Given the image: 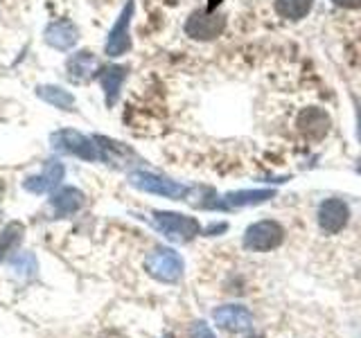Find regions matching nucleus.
Here are the masks:
<instances>
[{"mask_svg": "<svg viewBox=\"0 0 361 338\" xmlns=\"http://www.w3.org/2000/svg\"><path fill=\"white\" fill-rule=\"evenodd\" d=\"M50 142H52V149L59 154L77 156L86 163H102V151H99L95 138H88V135L79 133L75 129L54 131L50 135Z\"/></svg>", "mask_w": 361, "mask_h": 338, "instance_id": "obj_1", "label": "nucleus"}, {"mask_svg": "<svg viewBox=\"0 0 361 338\" xmlns=\"http://www.w3.org/2000/svg\"><path fill=\"white\" fill-rule=\"evenodd\" d=\"M129 183L135 189L147 192V194H158V196L174 199V201L185 199L192 192L188 185L178 183V180H172V178L154 174V172H131L129 174Z\"/></svg>", "mask_w": 361, "mask_h": 338, "instance_id": "obj_2", "label": "nucleus"}, {"mask_svg": "<svg viewBox=\"0 0 361 338\" xmlns=\"http://www.w3.org/2000/svg\"><path fill=\"white\" fill-rule=\"evenodd\" d=\"M154 225L161 230L167 239L185 244L192 242L195 237L201 232V225L195 217H188V214H178V212H154Z\"/></svg>", "mask_w": 361, "mask_h": 338, "instance_id": "obj_3", "label": "nucleus"}, {"mask_svg": "<svg viewBox=\"0 0 361 338\" xmlns=\"http://www.w3.org/2000/svg\"><path fill=\"white\" fill-rule=\"evenodd\" d=\"M282 242H285V228H282V223L274 219L257 221L253 225H248L244 232V248L255 253L276 251Z\"/></svg>", "mask_w": 361, "mask_h": 338, "instance_id": "obj_4", "label": "nucleus"}, {"mask_svg": "<svg viewBox=\"0 0 361 338\" xmlns=\"http://www.w3.org/2000/svg\"><path fill=\"white\" fill-rule=\"evenodd\" d=\"M226 30V14L214 9H197L185 20V34L195 41H214Z\"/></svg>", "mask_w": 361, "mask_h": 338, "instance_id": "obj_5", "label": "nucleus"}, {"mask_svg": "<svg viewBox=\"0 0 361 338\" xmlns=\"http://www.w3.org/2000/svg\"><path fill=\"white\" fill-rule=\"evenodd\" d=\"M145 266L161 282H176L183 275V257H180L172 248H156L145 259Z\"/></svg>", "mask_w": 361, "mask_h": 338, "instance_id": "obj_6", "label": "nucleus"}, {"mask_svg": "<svg viewBox=\"0 0 361 338\" xmlns=\"http://www.w3.org/2000/svg\"><path fill=\"white\" fill-rule=\"evenodd\" d=\"M133 11H135V3H133V0H129V3L122 7L118 20L113 23V27L109 32V39H106V45H104V52L111 56V59H118V56L127 54L131 50L129 25H131Z\"/></svg>", "mask_w": 361, "mask_h": 338, "instance_id": "obj_7", "label": "nucleus"}, {"mask_svg": "<svg viewBox=\"0 0 361 338\" xmlns=\"http://www.w3.org/2000/svg\"><path fill=\"white\" fill-rule=\"evenodd\" d=\"M296 129L307 140H323L332 129V118H330V113L321 106H307L298 113Z\"/></svg>", "mask_w": 361, "mask_h": 338, "instance_id": "obj_8", "label": "nucleus"}, {"mask_svg": "<svg viewBox=\"0 0 361 338\" xmlns=\"http://www.w3.org/2000/svg\"><path fill=\"white\" fill-rule=\"evenodd\" d=\"M350 221V208L341 199H325L319 208V225L327 234L341 232Z\"/></svg>", "mask_w": 361, "mask_h": 338, "instance_id": "obj_9", "label": "nucleus"}, {"mask_svg": "<svg viewBox=\"0 0 361 338\" xmlns=\"http://www.w3.org/2000/svg\"><path fill=\"white\" fill-rule=\"evenodd\" d=\"M43 39L45 43L50 45V48L54 50H71L77 45L79 41V30L73 20H68V18H59V20H52L48 27H45L43 32Z\"/></svg>", "mask_w": 361, "mask_h": 338, "instance_id": "obj_10", "label": "nucleus"}, {"mask_svg": "<svg viewBox=\"0 0 361 338\" xmlns=\"http://www.w3.org/2000/svg\"><path fill=\"white\" fill-rule=\"evenodd\" d=\"M214 323L228 332H244L251 330L253 315L246 307H240V304H226V307L214 309Z\"/></svg>", "mask_w": 361, "mask_h": 338, "instance_id": "obj_11", "label": "nucleus"}, {"mask_svg": "<svg viewBox=\"0 0 361 338\" xmlns=\"http://www.w3.org/2000/svg\"><path fill=\"white\" fill-rule=\"evenodd\" d=\"M66 174V169L61 163H48L45 165V172L37 174V176H30L23 180V189L32 192V194H45V192H52L54 187H59L61 178Z\"/></svg>", "mask_w": 361, "mask_h": 338, "instance_id": "obj_12", "label": "nucleus"}, {"mask_svg": "<svg viewBox=\"0 0 361 338\" xmlns=\"http://www.w3.org/2000/svg\"><path fill=\"white\" fill-rule=\"evenodd\" d=\"M276 196V189H242V192H231L224 199L214 201L212 208L217 210H228V208H244V206H257L269 199Z\"/></svg>", "mask_w": 361, "mask_h": 338, "instance_id": "obj_13", "label": "nucleus"}, {"mask_svg": "<svg viewBox=\"0 0 361 338\" xmlns=\"http://www.w3.org/2000/svg\"><path fill=\"white\" fill-rule=\"evenodd\" d=\"M127 75H129L127 65H106V68H102V73L97 75V79H99L102 90H104L106 106H113L118 101L122 84L127 82Z\"/></svg>", "mask_w": 361, "mask_h": 338, "instance_id": "obj_14", "label": "nucleus"}, {"mask_svg": "<svg viewBox=\"0 0 361 338\" xmlns=\"http://www.w3.org/2000/svg\"><path fill=\"white\" fill-rule=\"evenodd\" d=\"M66 70H68V77H71V82L79 84V82H86V79L95 77V70H97V59L93 52L88 50H82V52H75L71 59L66 63Z\"/></svg>", "mask_w": 361, "mask_h": 338, "instance_id": "obj_15", "label": "nucleus"}, {"mask_svg": "<svg viewBox=\"0 0 361 338\" xmlns=\"http://www.w3.org/2000/svg\"><path fill=\"white\" fill-rule=\"evenodd\" d=\"M86 203V196L82 189L77 187H61L59 192H54L50 199V206L59 217H68V214H75L77 210H82Z\"/></svg>", "mask_w": 361, "mask_h": 338, "instance_id": "obj_16", "label": "nucleus"}, {"mask_svg": "<svg viewBox=\"0 0 361 338\" xmlns=\"http://www.w3.org/2000/svg\"><path fill=\"white\" fill-rule=\"evenodd\" d=\"M95 142H97L99 151H102V163L122 167L133 158V151L129 149L127 144H122L118 140H111V138H106V135H97Z\"/></svg>", "mask_w": 361, "mask_h": 338, "instance_id": "obj_17", "label": "nucleus"}, {"mask_svg": "<svg viewBox=\"0 0 361 338\" xmlns=\"http://www.w3.org/2000/svg\"><path fill=\"white\" fill-rule=\"evenodd\" d=\"M37 95L48 101L50 106L54 108H61V111H73L75 106V95L71 93V90H66L61 86H52V84H43L37 88Z\"/></svg>", "mask_w": 361, "mask_h": 338, "instance_id": "obj_18", "label": "nucleus"}, {"mask_svg": "<svg viewBox=\"0 0 361 338\" xmlns=\"http://www.w3.org/2000/svg\"><path fill=\"white\" fill-rule=\"evenodd\" d=\"M276 14L287 20H300L312 11L314 0H274Z\"/></svg>", "mask_w": 361, "mask_h": 338, "instance_id": "obj_19", "label": "nucleus"}, {"mask_svg": "<svg viewBox=\"0 0 361 338\" xmlns=\"http://www.w3.org/2000/svg\"><path fill=\"white\" fill-rule=\"evenodd\" d=\"M23 234H25V225L20 221H11L5 225V230L0 232V262H5V257H9V253H14Z\"/></svg>", "mask_w": 361, "mask_h": 338, "instance_id": "obj_20", "label": "nucleus"}, {"mask_svg": "<svg viewBox=\"0 0 361 338\" xmlns=\"http://www.w3.org/2000/svg\"><path fill=\"white\" fill-rule=\"evenodd\" d=\"M11 270H14L16 277H20V280L37 277V270H39L37 257L32 253H18L14 259H11Z\"/></svg>", "mask_w": 361, "mask_h": 338, "instance_id": "obj_21", "label": "nucleus"}, {"mask_svg": "<svg viewBox=\"0 0 361 338\" xmlns=\"http://www.w3.org/2000/svg\"><path fill=\"white\" fill-rule=\"evenodd\" d=\"M190 338H214V334H212V330H210L206 323H195Z\"/></svg>", "mask_w": 361, "mask_h": 338, "instance_id": "obj_22", "label": "nucleus"}, {"mask_svg": "<svg viewBox=\"0 0 361 338\" xmlns=\"http://www.w3.org/2000/svg\"><path fill=\"white\" fill-rule=\"evenodd\" d=\"M332 5L341 9H361V0H332Z\"/></svg>", "mask_w": 361, "mask_h": 338, "instance_id": "obj_23", "label": "nucleus"}, {"mask_svg": "<svg viewBox=\"0 0 361 338\" xmlns=\"http://www.w3.org/2000/svg\"><path fill=\"white\" fill-rule=\"evenodd\" d=\"M357 138L361 142V104L357 101Z\"/></svg>", "mask_w": 361, "mask_h": 338, "instance_id": "obj_24", "label": "nucleus"}, {"mask_svg": "<svg viewBox=\"0 0 361 338\" xmlns=\"http://www.w3.org/2000/svg\"><path fill=\"white\" fill-rule=\"evenodd\" d=\"M357 172H359V174H361V161H359V163H357Z\"/></svg>", "mask_w": 361, "mask_h": 338, "instance_id": "obj_25", "label": "nucleus"}, {"mask_svg": "<svg viewBox=\"0 0 361 338\" xmlns=\"http://www.w3.org/2000/svg\"><path fill=\"white\" fill-rule=\"evenodd\" d=\"M0 192H3V183H0Z\"/></svg>", "mask_w": 361, "mask_h": 338, "instance_id": "obj_26", "label": "nucleus"}, {"mask_svg": "<svg viewBox=\"0 0 361 338\" xmlns=\"http://www.w3.org/2000/svg\"><path fill=\"white\" fill-rule=\"evenodd\" d=\"M251 338H259V336H251Z\"/></svg>", "mask_w": 361, "mask_h": 338, "instance_id": "obj_27", "label": "nucleus"}, {"mask_svg": "<svg viewBox=\"0 0 361 338\" xmlns=\"http://www.w3.org/2000/svg\"><path fill=\"white\" fill-rule=\"evenodd\" d=\"M167 338H172V336H167Z\"/></svg>", "mask_w": 361, "mask_h": 338, "instance_id": "obj_28", "label": "nucleus"}]
</instances>
